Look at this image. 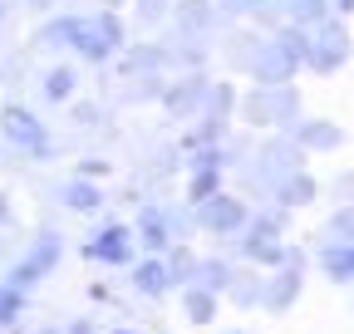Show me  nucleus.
<instances>
[{"label":"nucleus","mask_w":354,"mask_h":334,"mask_svg":"<svg viewBox=\"0 0 354 334\" xmlns=\"http://www.w3.org/2000/svg\"><path fill=\"white\" fill-rule=\"evenodd\" d=\"M44 39H64V45H74L84 59H109L118 50V20L113 15H74V20H59L44 30Z\"/></svg>","instance_id":"f257e3e1"},{"label":"nucleus","mask_w":354,"mask_h":334,"mask_svg":"<svg viewBox=\"0 0 354 334\" xmlns=\"http://www.w3.org/2000/svg\"><path fill=\"white\" fill-rule=\"evenodd\" d=\"M197 222L207 226V231H216V236H232V231H246L251 226V217H246V206L241 202H232V197H207V202H197Z\"/></svg>","instance_id":"f03ea898"},{"label":"nucleus","mask_w":354,"mask_h":334,"mask_svg":"<svg viewBox=\"0 0 354 334\" xmlns=\"http://www.w3.org/2000/svg\"><path fill=\"white\" fill-rule=\"evenodd\" d=\"M84 256L99 261V266H128V261H133V226H123V222L104 226L94 241L84 246Z\"/></svg>","instance_id":"7ed1b4c3"},{"label":"nucleus","mask_w":354,"mask_h":334,"mask_svg":"<svg viewBox=\"0 0 354 334\" xmlns=\"http://www.w3.org/2000/svg\"><path fill=\"white\" fill-rule=\"evenodd\" d=\"M55 261H59V236L50 231V236H44V241L30 250V256L15 266V275H10V290H20V295H25V290H30V280H39V275H50V271H55Z\"/></svg>","instance_id":"20e7f679"},{"label":"nucleus","mask_w":354,"mask_h":334,"mask_svg":"<svg viewBox=\"0 0 354 334\" xmlns=\"http://www.w3.org/2000/svg\"><path fill=\"white\" fill-rule=\"evenodd\" d=\"M0 128H6V138L15 143V148H25V153H39L44 148V128H39V118L35 113H25V108H6L0 113Z\"/></svg>","instance_id":"39448f33"},{"label":"nucleus","mask_w":354,"mask_h":334,"mask_svg":"<svg viewBox=\"0 0 354 334\" xmlns=\"http://www.w3.org/2000/svg\"><path fill=\"white\" fill-rule=\"evenodd\" d=\"M246 256H251V261H261V266H281V261H286L281 236H276V226H271V222H256V226L246 231Z\"/></svg>","instance_id":"423d86ee"},{"label":"nucleus","mask_w":354,"mask_h":334,"mask_svg":"<svg viewBox=\"0 0 354 334\" xmlns=\"http://www.w3.org/2000/svg\"><path fill=\"white\" fill-rule=\"evenodd\" d=\"M344 59V30L339 25H320L315 39H310V64L315 69H335Z\"/></svg>","instance_id":"0eeeda50"},{"label":"nucleus","mask_w":354,"mask_h":334,"mask_svg":"<svg viewBox=\"0 0 354 334\" xmlns=\"http://www.w3.org/2000/svg\"><path fill=\"white\" fill-rule=\"evenodd\" d=\"M320 266H325V275H330V280L349 285V280H354V236L330 241V246L320 250Z\"/></svg>","instance_id":"6e6552de"},{"label":"nucleus","mask_w":354,"mask_h":334,"mask_svg":"<svg viewBox=\"0 0 354 334\" xmlns=\"http://www.w3.org/2000/svg\"><path fill=\"white\" fill-rule=\"evenodd\" d=\"M138 236H143V246L153 250V256L172 250V222L158 212V206H148V212H143V222H138Z\"/></svg>","instance_id":"1a4fd4ad"},{"label":"nucleus","mask_w":354,"mask_h":334,"mask_svg":"<svg viewBox=\"0 0 354 334\" xmlns=\"http://www.w3.org/2000/svg\"><path fill=\"white\" fill-rule=\"evenodd\" d=\"M133 285L143 290V295H162V290H172V275H167V261H158V256H148V261H138L133 266Z\"/></svg>","instance_id":"9d476101"},{"label":"nucleus","mask_w":354,"mask_h":334,"mask_svg":"<svg viewBox=\"0 0 354 334\" xmlns=\"http://www.w3.org/2000/svg\"><path fill=\"white\" fill-rule=\"evenodd\" d=\"M192 285L207 290V295H216V290L232 285V266H221V261H197V266H192Z\"/></svg>","instance_id":"9b49d317"},{"label":"nucleus","mask_w":354,"mask_h":334,"mask_svg":"<svg viewBox=\"0 0 354 334\" xmlns=\"http://www.w3.org/2000/svg\"><path fill=\"white\" fill-rule=\"evenodd\" d=\"M64 206H69V212H99L104 197L88 187V182H69V187H64Z\"/></svg>","instance_id":"f8f14e48"},{"label":"nucleus","mask_w":354,"mask_h":334,"mask_svg":"<svg viewBox=\"0 0 354 334\" xmlns=\"http://www.w3.org/2000/svg\"><path fill=\"white\" fill-rule=\"evenodd\" d=\"M44 94H50L55 104H64V99L74 94V69H55L50 79H44Z\"/></svg>","instance_id":"ddd939ff"},{"label":"nucleus","mask_w":354,"mask_h":334,"mask_svg":"<svg viewBox=\"0 0 354 334\" xmlns=\"http://www.w3.org/2000/svg\"><path fill=\"white\" fill-rule=\"evenodd\" d=\"M212 310H216V305H212V295L192 285V290H187V315H192L197 324H207V320H212Z\"/></svg>","instance_id":"4468645a"},{"label":"nucleus","mask_w":354,"mask_h":334,"mask_svg":"<svg viewBox=\"0 0 354 334\" xmlns=\"http://www.w3.org/2000/svg\"><path fill=\"white\" fill-rule=\"evenodd\" d=\"M305 143H310V148H335L339 133L330 128V123H310V128H305Z\"/></svg>","instance_id":"2eb2a0df"},{"label":"nucleus","mask_w":354,"mask_h":334,"mask_svg":"<svg viewBox=\"0 0 354 334\" xmlns=\"http://www.w3.org/2000/svg\"><path fill=\"white\" fill-rule=\"evenodd\" d=\"M15 315H20V290L0 285V324H15Z\"/></svg>","instance_id":"dca6fc26"},{"label":"nucleus","mask_w":354,"mask_h":334,"mask_svg":"<svg viewBox=\"0 0 354 334\" xmlns=\"http://www.w3.org/2000/svg\"><path fill=\"white\" fill-rule=\"evenodd\" d=\"M339 6H344V10H354V0H339Z\"/></svg>","instance_id":"f3484780"},{"label":"nucleus","mask_w":354,"mask_h":334,"mask_svg":"<svg viewBox=\"0 0 354 334\" xmlns=\"http://www.w3.org/2000/svg\"><path fill=\"white\" fill-rule=\"evenodd\" d=\"M113 334H133V329H113Z\"/></svg>","instance_id":"a211bd4d"}]
</instances>
